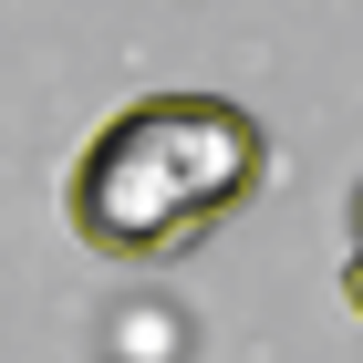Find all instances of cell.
<instances>
[{"label": "cell", "instance_id": "1", "mask_svg": "<svg viewBox=\"0 0 363 363\" xmlns=\"http://www.w3.org/2000/svg\"><path fill=\"white\" fill-rule=\"evenodd\" d=\"M270 177V135L250 104L228 94H145V104L104 114L62 177V218L94 259L114 270H156L187 259L197 239H218Z\"/></svg>", "mask_w": 363, "mask_h": 363}, {"label": "cell", "instance_id": "2", "mask_svg": "<svg viewBox=\"0 0 363 363\" xmlns=\"http://www.w3.org/2000/svg\"><path fill=\"white\" fill-rule=\"evenodd\" d=\"M342 301H353V333H363V250L342 259Z\"/></svg>", "mask_w": 363, "mask_h": 363}, {"label": "cell", "instance_id": "3", "mask_svg": "<svg viewBox=\"0 0 363 363\" xmlns=\"http://www.w3.org/2000/svg\"><path fill=\"white\" fill-rule=\"evenodd\" d=\"M342 228H353V250H363V177H353V197H342Z\"/></svg>", "mask_w": 363, "mask_h": 363}]
</instances>
